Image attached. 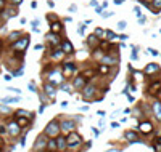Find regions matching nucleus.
<instances>
[{
    "label": "nucleus",
    "mask_w": 161,
    "mask_h": 152,
    "mask_svg": "<svg viewBox=\"0 0 161 152\" xmlns=\"http://www.w3.org/2000/svg\"><path fill=\"white\" fill-rule=\"evenodd\" d=\"M44 93L49 96L50 99H55V96H57V90H55V87L52 83H45L44 85Z\"/></svg>",
    "instance_id": "obj_6"
},
{
    "label": "nucleus",
    "mask_w": 161,
    "mask_h": 152,
    "mask_svg": "<svg viewBox=\"0 0 161 152\" xmlns=\"http://www.w3.org/2000/svg\"><path fill=\"white\" fill-rule=\"evenodd\" d=\"M63 91H66V93H71L73 90H71V87H69V85H63Z\"/></svg>",
    "instance_id": "obj_36"
},
{
    "label": "nucleus",
    "mask_w": 161,
    "mask_h": 152,
    "mask_svg": "<svg viewBox=\"0 0 161 152\" xmlns=\"http://www.w3.org/2000/svg\"><path fill=\"white\" fill-rule=\"evenodd\" d=\"M73 85H74V88L76 90H82L85 87V77H76V79H74V82H73Z\"/></svg>",
    "instance_id": "obj_12"
},
{
    "label": "nucleus",
    "mask_w": 161,
    "mask_h": 152,
    "mask_svg": "<svg viewBox=\"0 0 161 152\" xmlns=\"http://www.w3.org/2000/svg\"><path fill=\"white\" fill-rule=\"evenodd\" d=\"M148 8L155 14H158V11H161V0H151V3H148Z\"/></svg>",
    "instance_id": "obj_11"
},
{
    "label": "nucleus",
    "mask_w": 161,
    "mask_h": 152,
    "mask_svg": "<svg viewBox=\"0 0 161 152\" xmlns=\"http://www.w3.org/2000/svg\"><path fill=\"white\" fill-rule=\"evenodd\" d=\"M153 112H155L156 119L161 120V103L160 101H155V103H153Z\"/></svg>",
    "instance_id": "obj_19"
},
{
    "label": "nucleus",
    "mask_w": 161,
    "mask_h": 152,
    "mask_svg": "<svg viewBox=\"0 0 161 152\" xmlns=\"http://www.w3.org/2000/svg\"><path fill=\"white\" fill-rule=\"evenodd\" d=\"M145 21H147V18H145L143 14H140V16H139V22H140V24H143Z\"/></svg>",
    "instance_id": "obj_38"
},
{
    "label": "nucleus",
    "mask_w": 161,
    "mask_h": 152,
    "mask_svg": "<svg viewBox=\"0 0 161 152\" xmlns=\"http://www.w3.org/2000/svg\"><path fill=\"white\" fill-rule=\"evenodd\" d=\"M158 71H160L158 64H148L147 67H145V74H147V75H150V74H156Z\"/></svg>",
    "instance_id": "obj_16"
},
{
    "label": "nucleus",
    "mask_w": 161,
    "mask_h": 152,
    "mask_svg": "<svg viewBox=\"0 0 161 152\" xmlns=\"http://www.w3.org/2000/svg\"><path fill=\"white\" fill-rule=\"evenodd\" d=\"M3 7H5V3H3V0H0V11L3 10Z\"/></svg>",
    "instance_id": "obj_44"
},
{
    "label": "nucleus",
    "mask_w": 161,
    "mask_h": 152,
    "mask_svg": "<svg viewBox=\"0 0 161 152\" xmlns=\"http://www.w3.org/2000/svg\"><path fill=\"white\" fill-rule=\"evenodd\" d=\"M61 51L66 53V54H71L74 51V46H73L71 42H69V40H63L61 42Z\"/></svg>",
    "instance_id": "obj_9"
},
{
    "label": "nucleus",
    "mask_w": 161,
    "mask_h": 152,
    "mask_svg": "<svg viewBox=\"0 0 161 152\" xmlns=\"http://www.w3.org/2000/svg\"><path fill=\"white\" fill-rule=\"evenodd\" d=\"M103 38H107V40H115V38H118V35L113 30H105L103 32Z\"/></svg>",
    "instance_id": "obj_24"
},
{
    "label": "nucleus",
    "mask_w": 161,
    "mask_h": 152,
    "mask_svg": "<svg viewBox=\"0 0 161 152\" xmlns=\"http://www.w3.org/2000/svg\"><path fill=\"white\" fill-rule=\"evenodd\" d=\"M100 14H101L103 18H110V16L113 14V11H103V13H100Z\"/></svg>",
    "instance_id": "obj_34"
},
{
    "label": "nucleus",
    "mask_w": 161,
    "mask_h": 152,
    "mask_svg": "<svg viewBox=\"0 0 161 152\" xmlns=\"http://www.w3.org/2000/svg\"><path fill=\"white\" fill-rule=\"evenodd\" d=\"M108 152H118V149H111V151H108Z\"/></svg>",
    "instance_id": "obj_49"
},
{
    "label": "nucleus",
    "mask_w": 161,
    "mask_h": 152,
    "mask_svg": "<svg viewBox=\"0 0 161 152\" xmlns=\"http://www.w3.org/2000/svg\"><path fill=\"white\" fill-rule=\"evenodd\" d=\"M61 29H63V26H61L60 21H53L52 24H50V32H53V34H60Z\"/></svg>",
    "instance_id": "obj_15"
},
{
    "label": "nucleus",
    "mask_w": 161,
    "mask_h": 152,
    "mask_svg": "<svg viewBox=\"0 0 161 152\" xmlns=\"http://www.w3.org/2000/svg\"><path fill=\"white\" fill-rule=\"evenodd\" d=\"M21 2H23V0H10V3H11V5H19Z\"/></svg>",
    "instance_id": "obj_40"
},
{
    "label": "nucleus",
    "mask_w": 161,
    "mask_h": 152,
    "mask_svg": "<svg viewBox=\"0 0 161 152\" xmlns=\"http://www.w3.org/2000/svg\"><path fill=\"white\" fill-rule=\"evenodd\" d=\"M47 19H49L50 22H53V21H58V19H57V16H55V14H49V16H47Z\"/></svg>",
    "instance_id": "obj_35"
},
{
    "label": "nucleus",
    "mask_w": 161,
    "mask_h": 152,
    "mask_svg": "<svg viewBox=\"0 0 161 152\" xmlns=\"http://www.w3.org/2000/svg\"><path fill=\"white\" fill-rule=\"evenodd\" d=\"M50 83H63V75H61V72H58V71H52L50 72Z\"/></svg>",
    "instance_id": "obj_7"
},
{
    "label": "nucleus",
    "mask_w": 161,
    "mask_h": 152,
    "mask_svg": "<svg viewBox=\"0 0 161 152\" xmlns=\"http://www.w3.org/2000/svg\"><path fill=\"white\" fill-rule=\"evenodd\" d=\"M87 43H89V46H90L92 50H95L97 46L100 45V38H99V37H95V35H90V37L87 38Z\"/></svg>",
    "instance_id": "obj_13"
},
{
    "label": "nucleus",
    "mask_w": 161,
    "mask_h": 152,
    "mask_svg": "<svg viewBox=\"0 0 161 152\" xmlns=\"http://www.w3.org/2000/svg\"><path fill=\"white\" fill-rule=\"evenodd\" d=\"M47 146H49V149H52V151H53V149H57V143H55L53 139H50V141L47 143Z\"/></svg>",
    "instance_id": "obj_32"
},
{
    "label": "nucleus",
    "mask_w": 161,
    "mask_h": 152,
    "mask_svg": "<svg viewBox=\"0 0 161 152\" xmlns=\"http://www.w3.org/2000/svg\"><path fill=\"white\" fill-rule=\"evenodd\" d=\"M74 128H76L74 120H63L60 123V130H63L65 133H71V131H74Z\"/></svg>",
    "instance_id": "obj_5"
},
{
    "label": "nucleus",
    "mask_w": 161,
    "mask_h": 152,
    "mask_svg": "<svg viewBox=\"0 0 161 152\" xmlns=\"http://www.w3.org/2000/svg\"><path fill=\"white\" fill-rule=\"evenodd\" d=\"M90 5H92V7H97V0H90Z\"/></svg>",
    "instance_id": "obj_45"
},
{
    "label": "nucleus",
    "mask_w": 161,
    "mask_h": 152,
    "mask_svg": "<svg viewBox=\"0 0 161 152\" xmlns=\"http://www.w3.org/2000/svg\"><path fill=\"white\" fill-rule=\"evenodd\" d=\"M45 38L50 42V43H53V45H57V43H58V35H57V34H53V32H49Z\"/></svg>",
    "instance_id": "obj_23"
},
{
    "label": "nucleus",
    "mask_w": 161,
    "mask_h": 152,
    "mask_svg": "<svg viewBox=\"0 0 161 152\" xmlns=\"http://www.w3.org/2000/svg\"><path fill=\"white\" fill-rule=\"evenodd\" d=\"M74 71H76V66H74L73 63H65L63 64V74H65V75H71V74H74Z\"/></svg>",
    "instance_id": "obj_10"
},
{
    "label": "nucleus",
    "mask_w": 161,
    "mask_h": 152,
    "mask_svg": "<svg viewBox=\"0 0 161 152\" xmlns=\"http://www.w3.org/2000/svg\"><path fill=\"white\" fill-rule=\"evenodd\" d=\"M23 37V32L21 30H15V32H10V35H8V40L13 43V42H16L18 38H21Z\"/></svg>",
    "instance_id": "obj_21"
},
{
    "label": "nucleus",
    "mask_w": 161,
    "mask_h": 152,
    "mask_svg": "<svg viewBox=\"0 0 161 152\" xmlns=\"http://www.w3.org/2000/svg\"><path fill=\"white\" fill-rule=\"evenodd\" d=\"M95 93H97V88L95 87H92V85H85L84 88H82V96H84V99L85 101H90L93 98V96H95Z\"/></svg>",
    "instance_id": "obj_4"
},
{
    "label": "nucleus",
    "mask_w": 161,
    "mask_h": 152,
    "mask_svg": "<svg viewBox=\"0 0 161 152\" xmlns=\"http://www.w3.org/2000/svg\"><path fill=\"white\" fill-rule=\"evenodd\" d=\"M0 114H11V109L5 104H0Z\"/></svg>",
    "instance_id": "obj_27"
},
{
    "label": "nucleus",
    "mask_w": 161,
    "mask_h": 152,
    "mask_svg": "<svg viewBox=\"0 0 161 152\" xmlns=\"http://www.w3.org/2000/svg\"><path fill=\"white\" fill-rule=\"evenodd\" d=\"M45 135H40L39 138L36 139V144H34V149H44L45 147Z\"/></svg>",
    "instance_id": "obj_14"
},
{
    "label": "nucleus",
    "mask_w": 161,
    "mask_h": 152,
    "mask_svg": "<svg viewBox=\"0 0 161 152\" xmlns=\"http://www.w3.org/2000/svg\"><path fill=\"white\" fill-rule=\"evenodd\" d=\"M19 98H11V96H7V98L2 99V104H11V103H18Z\"/></svg>",
    "instance_id": "obj_25"
},
{
    "label": "nucleus",
    "mask_w": 161,
    "mask_h": 152,
    "mask_svg": "<svg viewBox=\"0 0 161 152\" xmlns=\"http://www.w3.org/2000/svg\"><path fill=\"white\" fill-rule=\"evenodd\" d=\"M27 45H29V35H23L21 38H18L16 42H13L11 48H13L15 51H26Z\"/></svg>",
    "instance_id": "obj_1"
},
{
    "label": "nucleus",
    "mask_w": 161,
    "mask_h": 152,
    "mask_svg": "<svg viewBox=\"0 0 161 152\" xmlns=\"http://www.w3.org/2000/svg\"><path fill=\"white\" fill-rule=\"evenodd\" d=\"M8 91H11V93H16V95H19V93H21V90H18V88H8Z\"/></svg>",
    "instance_id": "obj_37"
},
{
    "label": "nucleus",
    "mask_w": 161,
    "mask_h": 152,
    "mask_svg": "<svg viewBox=\"0 0 161 152\" xmlns=\"http://www.w3.org/2000/svg\"><path fill=\"white\" fill-rule=\"evenodd\" d=\"M111 127H113V128H118V127H119V123H116V122H113V123H111Z\"/></svg>",
    "instance_id": "obj_46"
},
{
    "label": "nucleus",
    "mask_w": 161,
    "mask_h": 152,
    "mask_svg": "<svg viewBox=\"0 0 161 152\" xmlns=\"http://www.w3.org/2000/svg\"><path fill=\"white\" fill-rule=\"evenodd\" d=\"M50 56H52V61H60L61 58L65 56V53H63L61 50H58V48H57V50H53V51L50 53Z\"/></svg>",
    "instance_id": "obj_17"
},
{
    "label": "nucleus",
    "mask_w": 161,
    "mask_h": 152,
    "mask_svg": "<svg viewBox=\"0 0 161 152\" xmlns=\"http://www.w3.org/2000/svg\"><path fill=\"white\" fill-rule=\"evenodd\" d=\"M126 27H127V22H126V21H119V22H118V29H119V30H124Z\"/></svg>",
    "instance_id": "obj_30"
},
{
    "label": "nucleus",
    "mask_w": 161,
    "mask_h": 152,
    "mask_svg": "<svg viewBox=\"0 0 161 152\" xmlns=\"http://www.w3.org/2000/svg\"><path fill=\"white\" fill-rule=\"evenodd\" d=\"M60 125H58L57 122H50L49 125H47V128H45V136H50V138H55V136H58V133H60Z\"/></svg>",
    "instance_id": "obj_2"
},
{
    "label": "nucleus",
    "mask_w": 161,
    "mask_h": 152,
    "mask_svg": "<svg viewBox=\"0 0 161 152\" xmlns=\"http://www.w3.org/2000/svg\"><path fill=\"white\" fill-rule=\"evenodd\" d=\"M151 128H153V127H151L150 122H142V123H140V127H139V130L142 131V133H150Z\"/></svg>",
    "instance_id": "obj_20"
},
{
    "label": "nucleus",
    "mask_w": 161,
    "mask_h": 152,
    "mask_svg": "<svg viewBox=\"0 0 161 152\" xmlns=\"http://www.w3.org/2000/svg\"><path fill=\"white\" fill-rule=\"evenodd\" d=\"M77 32H79L81 35H84V32H85V24H79V27H77Z\"/></svg>",
    "instance_id": "obj_33"
},
{
    "label": "nucleus",
    "mask_w": 161,
    "mask_h": 152,
    "mask_svg": "<svg viewBox=\"0 0 161 152\" xmlns=\"http://www.w3.org/2000/svg\"><path fill=\"white\" fill-rule=\"evenodd\" d=\"M103 32H105V30L99 27V29H95V34H93V35H95V37H100V38H103Z\"/></svg>",
    "instance_id": "obj_29"
},
{
    "label": "nucleus",
    "mask_w": 161,
    "mask_h": 152,
    "mask_svg": "<svg viewBox=\"0 0 161 152\" xmlns=\"http://www.w3.org/2000/svg\"><path fill=\"white\" fill-rule=\"evenodd\" d=\"M16 117H31V119H32V114H29L27 111H23V109H19V111H16Z\"/></svg>",
    "instance_id": "obj_26"
},
{
    "label": "nucleus",
    "mask_w": 161,
    "mask_h": 152,
    "mask_svg": "<svg viewBox=\"0 0 161 152\" xmlns=\"http://www.w3.org/2000/svg\"><path fill=\"white\" fill-rule=\"evenodd\" d=\"M123 2H124V0H115V3H116V5H121Z\"/></svg>",
    "instance_id": "obj_47"
},
{
    "label": "nucleus",
    "mask_w": 161,
    "mask_h": 152,
    "mask_svg": "<svg viewBox=\"0 0 161 152\" xmlns=\"http://www.w3.org/2000/svg\"><path fill=\"white\" fill-rule=\"evenodd\" d=\"M81 136L76 133V131H71V133H68V138H66V144H68V147H77L81 144Z\"/></svg>",
    "instance_id": "obj_3"
},
{
    "label": "nucleus",
    "mask_w": 161,
    "mask_h": 152,
    "mask_svg": "<svg viewBox=\"0 0 161 152\" xmlns=\"http://www.w3.org/2000/svg\"><path fill=\"white\" fill-rule=\"evenodd\" d=\"M108 71H110V66H107V64H100L99 66V72L100 74H108Z\"/></svg>",
    "instance_id": "obj_28"
},
{
    "label": "nucleus",
    "mask_w": 161,
    "mask_h": 152,
    "mask_svg": "<svg viewBox=\"0 0 161 152\" xmlns=\"http://www.w3.org/2000/svg\"><path fill=\"white\" fill-rule=\"evenodd\" d=\"M158 143H161V138H160V139H158Z\"/></svg>",
    "instance_id": "obj_50"
},
{
    "label": "nucleus",
    "mask_w": 161,
    "mask_h": 152,
    "mask_svg": "<svg viewBox=\"0 0 161 152\" xmlns=\"http://www.w3.org/2000/svg\"><path fill=\"white\" fill-rule=\"evenodd\" d=\"M0 46H2V43H0Z\"/></svg>",
    "instance_id": "obj_51"
},
{
    "label": "nucleus",
    "mask_w": 161,
    "mask_h": 152,
    "mask_svg": "<svg viewBox=\"0 0 161 152\" xmlns=\"http://www.w3.org/2000/svg\"><path fill=\"white\" fill-rule=\"evenodd\" d=\"M8 133L11 135V136H18L19 133H21V128H19V125L16 122H11V123H8Z\"/></svg>",
    "instance_id": "obj_8"
},
{
    "label": "nucleus",
    "mask_w": 161,
    "mask_h": 152,
    "mask_svg": "<svg viewBox=\"0 0 161 152\" xmlns=\"http://www.w3.org/2000/svg\"><path fill=\"white\" fill-rule=\"evenodd\" d=\"M126 138H127L132 144H134V143H140L139 141V136H137L135 131H126Z\"/></svg>",
    "instance_id": "obj_18"
},
{
    "label": "nucleus",
    "mask_w": 161,
    "mask_h": 152,
    "mask_svg": "<svg viewBox=\"0 0 161 152\" xmlns=\"http://www.w3.org/2000/svg\"><path fill=\"white\" fill-rule=\"evenodd\" d=\"M5 131H7V130H5V127H0V133H5Z\"/></svg>",
    "instance_id": "obj_48"
},
{
    "label": "nucleus",
    "mask_w": 161,
    "mask_h": 152,
    "mask_svg": "<svg viewBox=\"0 0 161 152\" xmlns=\"http://www.w3.org/2000/svg\"><path fill=\"white\" fill-rule=\"evenodd\" d=\"M148 51H150V54H153V56H156V54H158V50H153V48H148Z\"/></svg>",
    "instance_id": "obj_39"
},
{
    "label": "nucleus",
    "mask_w": 161,
    "mask_h": 152,
    "mask_svg": "<svg viewBox=\"0 0 161 152\" xmlns=\"http://www.w3.org/2000/svg\"><path fill=\"white\" fill-rule=\"evenodd\" d=\"M55 143H57V149L58 151H65V147H68V144H66V139L65 138H58Z\"/></svg>",
    "instance_id": "obj_22"
},
{
    "label": "nucleus",
    "mask_w": 161,
    "mask_h": 152,
    "mask_svg": "<svg viewBox=\"0 0 161 152\" xmlns=\"http://www.w3.org/2000/svg\"><path fill=\"white\" fill-rule=\"evenodd\" d=\"M76 10H77L76 5H71V7H69V11H76Z\"/></svg>",
    "instance_id": "obj_43"
},
{
    "label": "nucleus",
    "mask_w": 161,
    "mask_h": 152,
    "mask_svg": "<svg viewBox=\"0 0 161 152\" xmlns=\"http://www.w3.org/2000/svg\"><path fill=\"white\" fill-rule=\"evenodd\" d=\"M29 88H31V91H36V90H34V88H36V87H34V82H31V83H29Z\"/></svg>",
    "instance_id": "obj_42"
},
{
    "label": "nucleus",
    "mask_w": 161,
    "mask_h": 152,
    "mask_svg": "<svg viewBox=\"0 0 161 152\" xmlns=\"http://www.w3.org/2000/svg\"><path fill=\"white\" fill-rule=\"evenodd\" d=\"M47 5H49L50 8H53V7H55V2H53V0H49V2H47Z\"/></svg>",
    "instance_id": "obj_41"
},
{
    "label": "nucleus",
    "mask_w": 161,
    "mask_h": 152,
    "mask_svg": "<svg viewBox=\"0 0 161 152\" xmlns=\"http://www.w3.org/2000/svg\"><path fill=\"white\" fill-rule=\"evenodd\" d=\"M32 30L34 32H39V19H34L32 21Z\"/></svg>",
    "instance_id": "obj_31"
}]
</instances>
